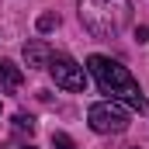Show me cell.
Masks as SVG:
<instances>
[{
    "label": "cell",
    "mask_w": 149,
    "mask_h": 149,
    "mask_svg": "<svg viewBox=\"0 0 149 149\" xmlns=\"http://www.w3.org/2000/svg\"><path fill=\"white\" fill-rule=\"evenodd\" d=\"M21 83H24L21 66H14L10 59H0V94H14L21 90Z\"/></svg>",
    "instance_id": "obj_6"
},
{
    "label": "cell",
    "mask_w": 149,
    "mask_h": 149,
    "mask_svg": "<svg viewBox=\"0 0 149 149\" xmlns=\"http://www.w3.org/2000/svg\"><path fill=\"white\" fill-rule=\"evenodd\" d=\"M52 45L49 42H42V38H35V42H28L24 45V66L28 70H42V66H49L52 63Z\"/></svg>",
    "instance_id": "obj_5"
},
{
    "label": "cell",
    "mask_w": 149,
    "mask_h": 149,
    "mask_svg": "<svg viewBox=\"0 0 149 149\" xmlns=\"http://www.w3.org/2000/svg\"><path fill=\"white\" fill-rule=\"evenodd\" d=\"M49 73H52V80H56V87H63V90H83L87 87V70L76 63V59H70V56H52V63H49Z\"/></svg>",
    "instance_id": "obj_4"
},
{
    "label": "cell",
    "mask_w": 149,
    "mask_h": 149,
    "mask_svg": "<svg viewBox=\"0 0 149 149\" xmlns=\"http://www.w3.org/2000/svg\"><path fill=\"white\" fill-rule=\"evenodd\" d=\"M10 125H14V132H17V135H28V139H31V135H35V118H31V114H24V111H17L14 114V118H10Z\"/></svg>",
    "instance_id": "obj_7"
},
{
    "label": "cell",
    "mask_w": 149,
    "mask_h": 149,
    "mask_svg": "<svg viewBox=\"0 0 149 149\" xmlns=\"http://www.w3.org/2000/svg\"><path fill=\"white\" fill-rule=\"evenodd\" d=\"M52 149H76V142L66 132H52Z\"/></svg>",
    "instance_id": "obj_8"
},
{
    "label": "cell",
    "mask_w": 149,
    "mask_h": 149,
    "mask_svg": "<svg viewBox=\"0 0 149 149\" xmlns=\"http://www.w3.org/2000/svg\"><path fill=\"white\" fill-rule=\"evenodd\" d=\"M3 149H31V146H17V142H7Z\"/></svg>",
    "instance_id": "obj_11"
},
{
    "label": "cell",
    "mask_w": 149,
    "mask_h": 149,
    "mask_svg": "<svg viewBox=\"0 0 149 149\" xmlns=\"http://www.w3.org/2000/svg\"><path fill=\"white\" fill-rule=\"evenodd\" d=\"M135 38L139 42H149V28H135Z\"/></svg>",
    "instance_id": "obj_10"
},
{
    "label": "cell",
    "mask_w": 149,
    "mask_h": 149,
    "mask_svg": "<svg viewBox=\"0 0 149 149\" xmlns=\"http://www.w3.org/2000/svg\"><path fill=\"white\" fill-rule=\"evenodd\" d=\"M87 125L101 135H121L128 128V108L118 101H97L87 111Z\"/></svg>",
    "instance_id": "obj_3"
},
{
    "label": "cell",
    "mask_w": 149,
    "mask_h": 149,
    "mask_svg": "<svg viewBox=\"0 0 149 149\" xmlns=\"http://www.w3.org/2000/svg\"><path fill=\"white\" fill-rule=\"evenodd\" d=\"M87 73L97 80V87H101V94H108V101H118V104H128L139 114H149V101L142 97L139 80L128 73V66H121L118 59L90 56L87 59Z\"/></svg>",
    "instance_id": "obj_1"
},
{
    "label": "cell",
    "mask_w": 149,
    "mask_h": 149,
    "mask_svg": "<svg viewBox=\"0 0 149 149\" xmlns=\"http://www.w3.org/2000/svg\"><path fill=\"white\" fill-rule=\"evenodd\" d=\"M80 21L94 38L111 42L132 21V0H76Z\"/></svg>",
    "instance_id": "obj_2"
},
{
    "label": "cell",
    "mask_w": 149,
    "mask_h": 149,
    "mask_svg": "<svg viewBox=\"0 0 149 149\" xmlns=\"http://www.w3.org/2000/svg\"><path fill=\"white\" fill-rule=\"evenodd\" d=\"M52 28H59V14H42L38 17V31H52Z\"/></svg>",
    "instance_id": "obj_9"
}]
</instances>
